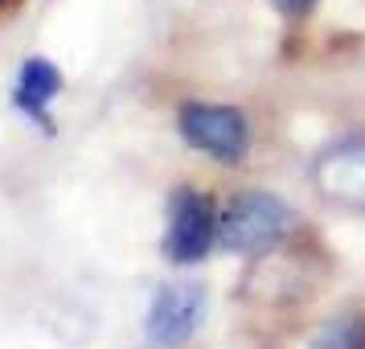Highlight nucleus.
Returning <instances> with one entry per match:
<instances>
[{
	"label": "nucleus",
	"instance_id": "nucleus-1",
	"mask_svg": "<svg viewBox=\"0 0 365 349\" xmlns=\"http://www.w3.org/2000/svg\"><path fill=\"white\" fill-rule=\"evenodd\" d=\"M299 226V214L267 189H247L217 214V243L234 255H267L287 243Z\"/></svg>",
	"mask_w": 365,
	"mask_h": 349
},
{
	"label": "nucleus",
	"instance_id": "nucleus-2",
	"mask_svg": "<svg viewBox=\"0 0 365 349\" xmlns=\"http://www.w3.org/2000/svg\"><path fill=\"white\" fill-rule=\"evenodd\" d=\"M177 132L189 148L214 156L217 165H238L250 152V123L238 107L222 103H185L177 111Z\"/></svg>",
	"mask_w": 365,
	"mask_h": 349
},
{
	"label": "nucleus",
	"instance_id": "nucleus-3",
	"mask_svg": "<svg viewBox=\"0 0 365 349\" xmlns=\"http://www.w3.org/2000/svg\"><path fill=\"white\" fill-rule=\"evenodd\" d=\"M217 243V210L197 189H177L168 198V226H165V255L173 263H201Z\"/></svg>",
	"mask_w": 365,
	"mask_h": 349
},
{
	"label": "nucleus",
	"instance_id": "nucleus-4",
	"mask_svg": "<svg viewBox=\"0 0 365 349\" xmlns=\"http://www.w3.org/2000/svg\"><path fill=\"white\" fill-rule=\"evenodd\" d=\"M205 316V288L201 283H160L148 304V337L156 345H185Z\"/></svg>",
	"mask_w": 365,
	"mask_h": 349
},
{
	"label": "nucleus",
	"instance_id": "nucleus-5",
	"mask_svg": "<svg viewBox=\"0 0 365 349\" xmlns=\"http://www.w3.org/2000/svg\"><path fill=\"white\" fill-rule=\"evenodd\" d=\"M316 189L345 210H365V136H345L320 152L312 168Z\"/></svg>",
	"mask_w": 365,
	"mask_h": 349
},
{
	"label": "nucleus",
	"instance_id": "nucleus-6",
	"mask_svg": "<svg viewBox=\"0 0 365 349\" xmlns=\"http://www.w3.org/2000/svg\"><path fill=\"white\" fill-rule=\"evenodd\" d=\"M58 91H62V70L53 62H46V58H29L17 74L13 103H17V111H25L29 119H37L50 132V103L58 99Z\"/></svg>",
	"mask_w": 365,
	"mask_h": 349
},
{
	"label": "nucleus",
	"instance_id": "nucleus-7",
	"mask_svg": "<svg viewBox=\"0 0 365 349\" xmlns=\"http://www.w3.org/2000/svg\"><path fill=\"white\" fill-rule=\"evenodd\" d=\"M308 349H365V316L345 313V316H336V320H329L312 337Z\"/></svg>",
	"mask_w": 365,
	"mask_h": 349
},
{
	"label": "nucleus",
	"instance_id": "nucleus-8",
	"mask_svg": "<svg viewBox=\"0 0 365 349\" xmlns=\"http://www.w3.org/2000/svg\"><path fill=\"white\" fill-rule=\"evenodd\" d=\"M275 4H279L287 17H308V13H312L320 0H275Z\"/></svg>",
	"mask_w": 365,
	"mask_h": 349
},
{
	"label": "nucleus",
	"instance_id": "nucleus-9",
	"mask_svg": "<svg viewBox=\"0 0 365 349\" xmlns=\"http://www.w3.org/2000/svg\"><path fill=\"white\" fill-rule=\"evenodd\" d=\"M0 4H4V0H0Z\"/></svg>",
	"mask_w": 365,
	"mask_h": 349
}]
</instances>
